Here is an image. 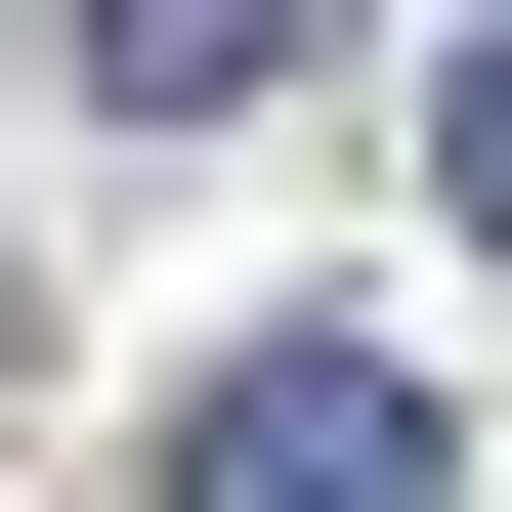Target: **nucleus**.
Returning <instances> with one entry per match:
<instances>
[{"instance_id": "7ed1b4c3", "label": "nucleus", "mask_w": 512, "mask_h": 512, "mask_svg": "<svg viewBox=\"0 0 512 512\" xmlns=\"http://www.w3.org/2000/svg\"><path fill=\"white\" fill-rule=\"evenodd\" d=\"M427 171H470V256H512V43H470V86H427Z\"/></svg>"}, {"instance_id": "f257e3e1", "label": "nucleus", "mask_w": 512, "mask_h": 512, "mask_svg": "<svg viewBox=\"0 0 512 512\" xmlns=\"http://www.w3.org/2000/svg\"><path fill=\"white\" fill-rule=\"evenodd\" d=\"M171 512H470V427H427L384 342H214L171 384Z\"/></svg>"}, {"instance_id": "f03ea898", "label": "nucleus", "mask_w": 512, "mask_h": 512, "mask_svg": "<svg viewBox=\"0 0 512 512\" xmlns=\"http://www.w3.org/2000/svg\"><path fill=\"white\" fill-rule=\"evenodd\" d=\"M299 43H342V0H86V86H128V128H256Z\"/></svg>"}]
</instances>
